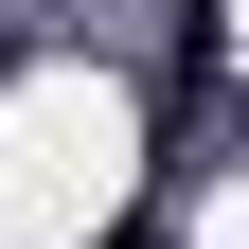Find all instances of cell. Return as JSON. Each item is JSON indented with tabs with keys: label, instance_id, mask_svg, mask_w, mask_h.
<instances>
[{
	"label": "cell",
	"instance_id": "cell-1",
	"mask_svg": "<svg viewBox=\"0 0 249 249\" xmlns=\"http://www.w3.org/2000/svg\"><path fill=\"white\" fill-rule=\"evenodd\" d=\"M107 249H160V231H107Z\"/></svg>",
	"mask_w": 249,
	"mask_h": 249
}]
</instances>
